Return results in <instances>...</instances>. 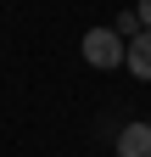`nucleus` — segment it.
Segmentation results:
<instances>
[{
  "instance_id": "nucleus-4",
  "label": "nucleus",
  "mask_w": 151,
  "mask_h": 157,
  "mask_svg": "<svg viewBox=\"0 0 151 157\" xmlns=\"http://www.w3.org/2000/svg\"><path fill=\"white\" fill-rule=\"evenodd\" d=\"M112 28H118L123 39H134V34H145V23H140V11H123V17H112Z\"/></svg>"
},
{
  "instance_id": "nucleus-1",
  "label": "nucleus",
  "mask_w": 151,
  "mask_h": 157,
  "mask_svg": "<svg viewBox=\"0 0 151 157\" xmlns=\"http://www.w3.org/2000/svg\"><path fill=\"white\" fill-rule=\"evenodd\" d=\"M79 51H84V62L90 67H123V56H129V39L118 34V28H90L84 39H79Z\"/></svg>"
},
{
  "instance_id": "nucleus-2",
  "label": "nucleus",
  "mask_w": 151,
  "mask_h": 157,
  "mask_svg": "<svg viewBox=\"0 0 151 157\" xmlns=\"http://www.w3.org/2000/svg\"><path fill=\"white\" fill-rule=\"evenodd\" d=\"M118 157H151V124L134 118V124L118 129Z\"/></svg>"
},
{
  "instance_id": "nucleus-5",
  "label": "nucleus",
  "mask_w": 151,
  "mask_h": 157,
  "mask_svg": "<svg viewBox=\"0 0 151 157\" xmlns=\"http://www.w3.org/2000/svg\"><path fill=\"white\" fill-rule=\"evenodd\" d=\"M134 11H140V23L151 28V0H134Z\"/></svg>"
},
{
  "instance_id": "nucleus-3",
  "label": "nucleus",
  "mask_w": 151,
  "mask_h": 157,
  "mask_svg": "<svg viewBox=\"0 0 151 157\" xmlns=\"http://www.w3.org/2000/svg\"><path fill=\"white\" fill-rule=\"evenodd\" d=\"M123 67L134 73V78H151V28L129 39V56H123Z\"/></svg>"
}]
</instances>
